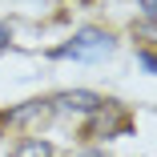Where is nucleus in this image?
<instances>
[{"mask_svg":"<svg viewBox=\"0 0 157 157\" xmlns=\"http://www.w3.org/2000/svg\"><path fill=\"white\" fill-rule=\"evenodd\" d=\"M113 48H117V40L105 33V28H85V33H77L69 44L52 48V56L56 60H105V56H113Z\"/></svg>","mask_w":157,"mask_h":157,"instance_id":"f257e3e1","label":"nucleus"},{"mask_svg":"<svg viewBox=\"0 0 157 157\" xmlns=\"http://www.w3.org/2000/svg\"><path fill=\"white\" fill-rule=\"evenodd\" d=\"M52 109H69V113H97L101 109V97L89 89H69L60 93V97H52Z\"/></svg>","mask_w":157,"mask_h":157,"instance_id":"f03ea898","label":"nucleus"},{"mask_svg":"<svg viewBox=\"0 0 157 157\" xmlns=\"http://www.w3.org/2000/svg\"><path fill=\"white\" fill-rule=\"evenodd\" d=\"M44 113H52V101H33V105H24V109H12V113H8V121L28 125V121H36V117H44Z\"/></svg>","mask_w":157,"mask_h":157,"instance_id":"7ed1b4c3","label":"nucleus"},{"mask_svg":"<svg viewBox=\"0 0 157 157\" xmlns=\"http://www.w3.org/2000/svg\"><path fill=\"white\" fill-rule=\"evenodd\" d=\"M12 157H52V145L40 141V137H28V141H20L12 149Z\"/></svg>","mask_w":157,"mask_h":157,"instance_id":"20e7f679","label":"nucleus"},{"mask_svg":"<svg viewBox=\"0 0 157 157\" xmlns=\"http://www.w3.org/2000/svg\"><path fill=\"white\" fill-rule=\"evenodd\" d=\"M141 65H145L149 73H157V52H141Z\"/></svg>","mask_w":157,"mask_h":157,"instance_id":"39448f33","label":"nucleus"},{"mask_svg":"<svg viewBox=\"0 0 157 157\" xmlns=\"http://www.w3.org/2000/svg\"><path fill=\"white\" fill-rule=\"evenodd\" d=\"M145 4V16H157V0H141Z\"/></svg>","mask_w":157,"mask_h":157,"instance_id":"423d86ee","label":"nucleus"},{"mask_svg":"<svg viewBox=\"0 0 157 157\" xmlns=\"http://www.w3.org/2000/svg\"><path fill=\"white\" fill-rule=\"evenodd\" d=\"M4 48H8V33L0 28V52H4Z\"/></svg>","mask_w":157,"mask_h":157,"instance_id":"0eeeda50","label":"nucleus"}]
</instances>
